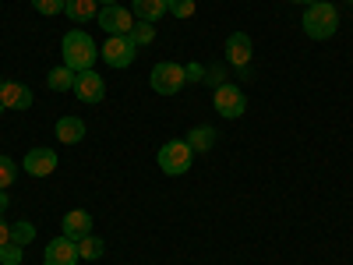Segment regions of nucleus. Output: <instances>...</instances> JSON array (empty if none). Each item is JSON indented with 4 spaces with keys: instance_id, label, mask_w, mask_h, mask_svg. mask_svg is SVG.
Wrapping results in <instances>:
<instances>
[{
    "instance_id": "nucleus-20",
    "label": "nucleus",
    "mask_w": 353,
    "mask_h": 265,
    "mask_svg": "<svg viewBox=\"0 0 353 265\" xmlns=\"http://www.w3.org/2000/svg\"><path fill=\"white\" fill-rule=\"evenodd\" d=\"M131 39H134V46H149V43L156 39V25H152V21H134Z\"/></svg>"
},
{
    "instance_id": "nucleus-1",
    "label": "nucleus",
    "mask_w": 353,
    "mask_h": 265,
    "mask_svg": "<svg viewBox=\"0 0 353 265\" xmlns=\"http://www.w3.org/2000/svg\"><path fill=\"white\" fill-rule=\"evenodd\" d=\"M61 53H64V64L71 71H92L96 57H99V46L92 43V36L81 32V28H71L61 43Z\"/></svg>"
},
{
    "instance_id": "nucleus-7",
    "label": "nucleus",
    "mask_w": 353,
    "mask_h": 265,
    "mask_svg": "<svg viewBox=\"0 0 353 265\" xmlns=\"http://www.w3.org/2000/svg\"><path fill=\"white\" fill-rule=\"evenodd\" d=\"M99 28L106 36H131V28H134V11H128L124 4H113V8H99Z\"/></svg>"
},
{
    "instance_id": "nucleus-13",
    "label": "nucleus",
    "mask_w": 353,
    "mask_h": 265,
    "mask_svg": "<svg viewBox=\"0 0 353 265\" xmlns=\"http://www.w3.org/2000/svg\"><path fill=\"white\" fill-rule=\"evenodd\" d=\"M61 226H64V237L81 241V237H88V233H92V216H88L85 209H71V213L61 219Z\"/></svg>"
},
{
    "instance_id": "nucleus-3",
    "label": "nucleus",
    "mask_w": 353,
    "mask_h": 265,
    "mask_svg": "<svg viewBox=\"0 0 353 265\" xmlns=\"http://www.w3.org/2000/svg\"><path fill=\"white\" fill-rule=\"evenodd\" d=\"M156 163H159V170L166 173V177H184L188 170H191V163H194V153H191V145L188 141H166L163 149H159V156H156Z\"/></svg>"
},
{
    "instance_id": "nucleus-29",
    "label": "nucleus",
    "mask_w": 353,
    "mask_h": 265,
    "mask_svg": "<svg viewBox=\"0 0 353 265\" xmlns=\"http://www.w3.org/2000/svg\"><path fill=\"white\" fill-rule=\"evenodd\" d=\"M99 4H103V8H113V4H121V0H99Z\"/></svg>"
},
{
    "instance_id": "nucleus-2",
    "label": "nucleus",
    "mask_w": 353,
    "mask_h": 265,
    "mask_svg": "<svg viewBox=\"0 0 353 265\" xmlns=\"http://www.w3.org/2000/svg\"><path fill=\"white\" fill-rule=\"evenodd\" d=\"M301 21H304V32L311 39H329V36H336V28H339V11L329 4V0H318V4H307Z\"/></svg>"
},
{
    "instance_id": "nucleus-11",
    "label": "nucleus",
    "mask_w": 353,
    "mask_h": 265,
    "mask_svg": "<svg viewBox=\"0 0 353 265\" xmlns=\"http://www.w3.org/2000/svg\"><path fill=\"white\" fill-rule=\"evenodd\" d=\"M226 61L233 64V68H251V36L248 32H233L230 39H226Z\"/></svg>"
},
{
    "instance_id": "nucleus-28",
    "label": "nucleus",
    "mask_w": 353,
    "mask_h": 265,
    "mask_svg": "<svg viewBox=\"0 0 353 265\" xmlns=\"http://www.w3.org/2000/svg\"><path fill=\"white\" fill-rule=\"evenodd\" d=\"M8 213V191H0V216Z\"/></svg>"
},
{
    "instance_id": "nucleus-22",
    "label": "nucleus",
    "mask_w": 353,
    "mask_h": 265,
    "mask_svg": "<svg viewBox=\"0 0 353 265\" xmlns=\"http://www.w3.org/2000/svg\"><path fill=\"white\" fill-rule=\"evenodd\" d=\"M18 177V163L11 156H0V191H8Z\"/></svg>"
},
{
    "instance_id": "nucleus-8",
    "label": "nucleus",
    "mask_w": 353,
    "mask_h": 265,
    "mask_svg": "<svg viewBox=\"0 0 353 265\" xmlns=\"http://www.w3.org/2000/svg\"><path fill=\"white\" fill-rule=\"evenodd\" d=\"M74 96H78L81 103H88V106L103 103V96H106V81L96 75V68H92V71H78V78H74Z\"/></svg>"
},
{
    "instance_id": "nucleus-30",
    "label": "nucleus",
    "mask_w": 353,
    "mask_h": 265,
    "mask_svg": "<svg viewBox=\"0 0 353 265\" xmlns=\"http://www.w3.org/2000/svg\"><path fill=\"white\" fill-rule=\"evenodd\" d=\"M293 4H318V0H293Z\"/></svg>"
},
{
    "instance_id": "nucleus-23",
    "label": "nucleus",
    "mask_w": 353,
    "mask_h": 265,
    "mask_svg": "<svg viewBox=\"0 0 353 265\" xmlns=\"http://www.w3.org/2000/svg\"><path fill=\"white\" fill-rule=\"evenodd\" d=\"M11 241L21 244V248L32 244V241H36V226H32V223H14V226H11Z\"/></svg>"
},
{
    "instance_id": "nucleus-24",
    "label": "nucleus",
    "mask_w": 353,
    "mask_h": 265,
    "mask_svg": "<svg viewBox=\"0 0 353 265\" xmlns=\"http://www.w3.org/2000/svg\"><path fill=\"white\" fill-rule=\"evenodd\" d=\"M21 258H25V248L14 244V241L0 248V262H4V265H21Z\"/></svg>"
},
{
    "instance_id": "nucleus-25",
    "label": "nucleus",
    "mask_w": 353,
    "mask_h": 265,
    "mask_svg": "<svg viewBox=\"0 0 353 265\" xmlns=\"http://www.w3.org/2000/svg\"><path fill=\"white\" fill-rule=\"evenodd\" d=\"M32 8H36L39 14H61V11L68 8V0H32Z\"/></svg>"
},
{
    "instance_id": "nucleus-12",
    "label": "nucleus",
    "mask_w": 353,
    "mask_h": 265,
    "mask_svg": "<svg viewBox=\"0 0 353 265\" xmlns=\"http://www.w3.org/2000/svg\"><path fill=\"white\" fill-rule=\"evenodd\" d=\"M0 103H4L8 110H28L32 106V88L21 85V81H4V88H0Z\"/></svg>"
},
{
    "instance_id": "nucleus-17",
    "label": "nucleus",
    "mask_w": 353,
    "mask_h": 265,
    "mask_svg": "<svg viewBox=\"0 0 353 265\" xmlns=\"http://www.w3.org/2000/svg\"><path fill=\"white\" fill-rule=\"evenodd\" d=\"M74 78H78V71H71L68 64H61V68H53L46 75V85L53 88V92H68V88H74Z\"/></svg>"
},
{
    "instance_id": "nucleus-6",
    "label": "nucleus",
    "mask_w": 353,
    "mask_h": 265,
    "mask_svg": "<svg viewBox=\"0 0 353 265\" xmlns=\"http://www.w3.org/2000/svg\"><path fill=\"white\" fill-rule=\"evenodd\" d=\"M99 57L110 68H131L134 57H138V46H134L131 36H110L106 46H99Z\"/></svg>"
},
{
    "instance_id": "nucleus-27",
    "label": "nucleus",
    "mask_w": 353,
    "mask_h": 265,
    "mask_svg": "<svg viewBox=\"0 0 353 265\" xmlns=\"http://www.w3.org/2000/svg\"><path fill=\"white\" fill-rule=\"evenodd\" d=\"M4 244H11V226H8L4 216H0V248H4Z\"/></svg>"
},
{
    "instance_id": "nucleus-26",
    "label": "nucleus",
    "mask_w": 353,
    "mask_h": 265,
    "mask_svg": "<svg viewBox=\"0 0 353 265\" xmlns=\"http://www.w3.org/2000/svg\"><path fill=\"white\" fill-rule=\"evenodd\" d=\"M184 75H188V81H205V68L201 64H184Z\"/></svg>"
},
{
    "instance_id": "nucleus-19",
    "label": "nucleus",
    "mask_w": 353,
    "mask_h": 265,
    "mask_svg": "<svg viewBox=\"0 0 353 265\" xmlns=\"http://www.w3.org/2000/svg\"><path fill=\"white\" fill-rule=\"evenodd\" d=\"M103 251H106V244H103V237H96V233H88V237L78 241V258H85V262L103 258Z\"/></svg>"
},
{
    "instance_id": "nucleus-4",
    "label": "nucleus",
    "mask_w": 353,
    "mask_h": 265,
    "mask_svg": "<svg viewBox=\"0 0 353 265\" xmlns=\"http://www.w3.org/2000/svg\"><path fill=\"white\" fill-rule=\"evenodd\" d=\"M149 85H152V92H159V96H176V92H181V88L188 85L184 64H176V61L156 64L152 75H149Z\"/></svg>"
},
{
    "instance_id": "nucleus-5",
    "label": "nucleus",
    "mask_w": 353,
    "mask_h": 265,
    "mask_svg": "<svg viewBox=\"0 0 353 265\" xmlns=\"http://www.w3.org/2000/svg\"><path fill=\"white\" fill-rule=\"evenodd\" d=\"M212 106H216L219 117H226V121H237V117H244V110H248V99L233 81H223L212 92Z\"/></svg>"
},
{
    "instance_id": "nucleus-18",
    "label": "nucleus",
    "mask_w": 353,
    "mask_h": 265,
    "mask_svg": "<svg viewBox=\"0 0 353 265\" xmlns=\"http://www.w3.org/2000/svg\"><path fill=\"white\" fill-rule=\"evenodd\" d=\"M184 141L191 145V153H209L212 145H216V131L212 128H194Z\"/></svg>"
},
{
    "instance_id": "nucleus-15",
    "label": "nucleus",
    "mask_w": 353,
    "mask_h": 265,
    "mask_svg": "<svg viewBox=\"0 0 353 265\" xmlns=\"http://www.w3.org/2000/svg\"><path fill=\"white\" fill-rule=\"evenodd\" d=\"M64 14L71 21H92V18H99V0H68Z\"/></svg>"
},
{
    "instance_id": "nucleus-16",
    "label": "nucleus",
    "mask_w": 353,
    "mask_h": 265,
    "mask_svg": "<svg viewBox=\"0 0 353 265\" xmlns=\"http://www.w3.org/2000/svg\"><path fill=\"white\" fill-rule=\"evenodd\" d=\"M131 11L138 21H159L166 14V0H134Z\"/></svg>"
},
{
    "instance_id": "nucleus-14",
    "label": "nucleus",
    "mask_w": 353,
    "mask_h": 265,
    "mask_svg": "<svg viewBox=\"0 0 353 265\" xmlns=\"http://www.w3.org/2000/svg\"><path fill=\"white\" fill-rule=\"evenodd\" d=\"M57 138L64 145H78L85 138V121L81 117H61V121H57Z\"/></svg>"
},
{
    "instance_id": "nucleus-31",
    "label": "nucleus",
    "mask_w": 353,
    "mask_h": 265,
    "mask_svg": "<svg viewBox=\"0 0 353 265\" xmlns=\"http://www.w3.org/2000/svg\"><path fill=\"white\" fill-rule=\"evenodd\" d=\"M0 117H4V103H0Z\"/></svg>"
},
{
    "instance_id": "nucleus-9",
    "label": "nucleus",
    "mask_w": 353,
    "mask_h": 265,
    "mask_svg": "<svg viewBox=\"0 0 353 265\" xmlns=\"http://www.w3.org/2000/svg\"><path fill=\"white\" fill-rule=\"evenodd\" d=\"M81 258H78V241H71V237H57V241H50L46 244V251H43V265H78Z\"/></svg>"
},
{
    "instance_id": "nucleus-10",
    "label": "nucleus",
    "mask_w": 353,
    "mask_h": 265,
    "mask_svg": "<svg viewBox=\"0 0 353 265\" xmlns=\"http://www.w3.org/2000/svg\"><path fill=\"white\" fill-rule=\"evenodd\" d=\"M21 170L28 177H50L57 170V153L53 149H32V153L21 159Z\"/></svg>"
},
{
    "instance_id": "nucleus-32",
    "label": "nucleus",
    "mask_w": 353,
    "mask_h": 265,
    "mask_svg": "<svg viewBox=\"0 0 353 265\" xmlns=\"http://www.w3.org/2000/svg\"><path fill=\"white\" fill-rule=\"evenodd\" d=\"M0 88H4V78H0Z\"/></svg>"
},
{
    "instance_id": "nucleus-21",
    "label": "nucleus",
    "mask_w": 353,
    "mask_h": 265,
    "mask_svg": "<svg viewBox=\"0 0 353 265\" xmlns=\"http://www.w3.org/2000/svg\"><path fill=\"white\" fill-rule=\"evenodd\" d=\"M198 11V0H166V14L173 18H191Z\"/></svg>"
}]
</instances>
